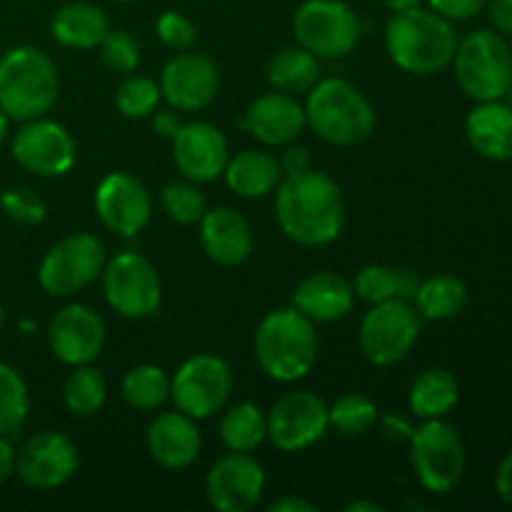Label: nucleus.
<instances>
[{"instance_id":"obj_1","label":"nucleus","mask_w":512,"mask_h":512,"mask_svg":"<svg viewBox=\"0 0 512 512\" xmlns=\"http://www.w3.org/2000/svg\"><path fill=\"white\" fill-rule=\"evenodd\" d=\"M275 218L298 245L320 248L333 243L345 225V200L338 183L318 170L285 175L275 188Z\"/></svg>"},{"instance_id":"obj_2","label":"nucleus","mask_w":512,"mask_h":512,"mask_svg":"<svg viewBox=\"0 0 512 512\" xmlns=\"http://www.w3.org/2000/svg\"><path fill=\"white\" fill-rule=\"evenodd\" d=\"M385 48L390 60L410 75H435L453 63L458 35L453 20L435 10L413 8L393 13L385 28Z\"/></svg>"},{"instance_id":"obj_3","label":"nucleus","mask_w":512,"mask_h":512,"mask_svg":"<svg viewBox=\"0 0 512 512\" xmlns=\"http://www.w3.org/2000/svg\"><path fill=\"white\" fill-rule=\"evenodd\" d=\"M315 323L298 308H278L265 315L255 333V358L263 373L278 383L303 380L318 360Z\"/></svg>"},{"instance_id":"obj_4","label":"nucleus","mask_w":512,"mask_h":512,"mask_svg":"<svg viewBox=\"0 0 512 512\" xmlns=\"http://www.w3.org/2000/svg\"><path fill=\"white\" fill-rule=\"evenodd\" d=\"M305 125L320 140L338 148L365 143L375 130V110L353 83L340 78L318 80L305 100Z\"/></svg>"},{"instance_id":"obj_5","label":"nucleus","mask_w":512,"mask_h":512,"mask_svg":"<svg viewBox=\"0 0 512 512\" xmlns=\"http://www.w3.org/2000/svg\"><path fill=\"white\" fill-rule=\"evenodd\" d=\"M60 80L55 63L33 45H15L0 58V110L10 120L43 118L55 105Z\"/></svg>"},{"instance_id":"obj_6","label":"nucleus","mask_w":512,"mask_h":512,"mask_svg":"<svg viewBox=\"0 0 512 512\" xmlns=\"http://www.w3.org/2000/svg\"><path fill=\"white\" fill-rule=\"evenodd\" d=\"M455 80L475 103L500 100L512 90V50L505 35L495 30H473L458 40L453 55Z\"/></svg>"},{"instance_id":"obj_7","label":"nucleus","mask_w":512,"mask_h":512,"mask_svg":"<svg viewBox=\"0 0 512 512\" xmlns=\"http://www.w3.org/2000/svg\"><path fill=\"white\" fill-rule=\"evenodd\" d=\"M410 460L420 485L430 493H450L465 475L463 438L443 418L425 420L410 435Z\"/></svg>"},{"instance_id":"obj_8","label":"nucleus","mask_w":512,"mask_h":512,"mask_svg":"<svg viewBox=\"0 0 512 512\" xmlns=\"http://www.w3.org/2000/svg\"><path fill=\"white\" fill-rule=\"evenodd\" d=\"M300 48L315 58H345L360 40V18L345 0H305L293 15Z\"/></svg>"},{"instance_id":"obj_9","label":"nucleus","mask_w":512,"mask_h":512,"mask_svg":"<svg viewBox=\"0 0 512 512\" xmlns=\"http://www.w3.org/2000/svg\"><path fill=\"white\" fill-rule=\"evenodd\" d=\"M420 335V315L408 300H385L370 308L360 323V350L378 368L398 365L410 355Z\"/></svg>"},{"instance_id":"obj_10","label":"nucleus","mask_w":512,"mask_h":512,"mask_svg":"<svg viewBox=\"0 0 512 512\" xmlns=\"http://www.w3.org/2000/svg\"><path fill=\"white\" fill-rule=\"evenodd\" d=\"M105 268V248L95 235L75 233L55 243L38 268L40 288L55 298H70L88 288Z\"/></svg>"},{"instance_id":"obj_11","label":"nucleus","mask_w":512,"mask_h":512,"mask_svg":"<svg viewBox=\"0 0 512 512\" xmlns=\"http://www.w3.org/2000/svg\"><path fill=\"white\" fill-rule=\"evenodd\" d=\"M233 393V373L223 358L210 353L193 355L170 380V398L180 413L193 420L213 418Z\"/></svg>"},{"instance_id":"obj_12","label":"nucleus","mask_w":512,"mask_h":512,"mask_svg":"<svg viewBox=\"0 0 512 512\" xmlns=\"http://www.w3.org/2000/svg\"><path fill=\"white\" fill-rule=\"evenodd\" d=\"M105 300L128 320H145L158 313L163 288L158 270L140 253H120L103 268Z\"/></svg>"},{"instance_id":"obj_13","label":"nucleus","mask_w":512,"mask_h":512,"mask_svg":"<svg viewBox=\"0 0 512 512\" xmlns=\"http://www.w3.org/2000/svg\"><path fill=\"white\" fill-rule=\"evenodd\" d=\"M330 428L328 405L310 390H295L275 400L268 413V438L283 453H300L318 443Z\"/></svg>"},{"instance_id":"obj_14","label":"nucleus","mask_w":512,"mask_h":512,"mask_svg":"<svg viewBox=\"0 0 512 512\" xmlns=\"http://www.w3.org/2000/svg\"><path fill=\"white\" fill-rule=\"evenodd\" d=\"M13 158L20 168L28 173L43 175V178H60L75 165V140L68 130L55 120H25L15 133Z\"/></svg>"},{"instance_id":"obj_15","label":"nucleus","mask_w":512,"mask_h":512,"mask_svg":"<svg viewBox=\"0 0 512 512\" xmlns=\"http://www.w3.org/2000/svg\"><path fill=\"white\" fill-rule=\"evenodd\" d=\"M80 468V455L73 440L55 430L33 435L15 458V473L28 488L55 490L68 483Z\"/></svg>"},{"instance_id":"obj_16","label":"nucleus","mask_w":512,"mask_h":512,"mask_svg":"<svg viewBox=\"0 0 512 512\" xmlns=\"http://www.w3.org/2000/svg\"><path fill=\"white\" fill-rule=\"evenodd\" d=\"M95 213L110 233L133 238L150 223L153 198L135 175L108 173L95 188Z\"/></svg>"},{"instance_id":"obj_17","label":"nucleus","mask_w":512,"mask_h":512,"mask_svg":"<svg viewBox=\"0 0 512 512\" xmlns=\"http://www.w3.org/2000/svg\"><path fill=\"white\" fill-rule=\"evenodd\" d=\"M265 493L263 465L248 453L223 455L205 478V498L220 512H248Z\"/></svg>"},{"instance_id":"obj_18","label":"nucleus","mask_w":512,"mask_h":512,"mask_svg":"<svg viewBox=\"0 0 512 512\" xmlns=\"http://www.w3.org/2000/svg\"><path fill=\"white\" fill-rule=\"evenodd\" d=\"M173 160L190 183H213L228 165V140L223 130L205 120L178 125L173 133Z\"/></svg>"},{"instance_id":"obj_19","label":"nucleus","mask_w":512,"mask_h":512,"mask_svg":"<svg viewBox=\"0 0 512 512\" xmlns=\"http://www.w3.org/2000/svg\"><path fill=\"white\" fill-rule=\"evenodd\" d=\"M48 343L63 365H90L105 345V325L88 305H65L55 313L48 328Z\"/></svg>"},{"instance_id":"obj_20","label":"nucleus","mask_w":512,"mask_h":512,"mask_svg":"<svg viewBox=\"0 0 512 512\" xmlns=\"http://www.w3.org/2000/svg\"><path fill=\"white\" fill-rule=\"evenodd\" d=\"M218 88V65L205 55L188 50L170 58L160 75V93L175 110H203L213 103Z\"/></svg>"},{"instance_id":"obj_21","label":"nucleus","mask_w":512,"mask_h":512,"mask_svg":"<svg viewBox=\"0 0 512 512\" xmlns=\"http://www.w3.org/2000/svg\"><path fill=\"white\" fill-rule=\"evenodd\" d=\"M243 125L263 145H290L305 128V108L288 93H265L245 110Z\"/></svg>"},{"instance_id":"obj_22","label":"nucleus","mask_w":512,"mask_h":512,"mask_svg":"<svg viewBox=\"0 0 512 512\" xmlns=\"http://www.w3.org/2000/svg\"><path fill=\"white\" fill-rule=\"evenodd\" d=\"M200 243L213 263L233 268L253 253V228L238 210L220 205L205 210L200 220Z\"/></svg>"},{"instance_id":"obj_23","label":"nucleus","mask_w":512,"mask_h":512,"mask_svg":"<svg viewBox=\"0 0 512 512\" xmlns=\"http://www.w3.org/2000/svg\"><path fill=\"white\" fill-rule=\"evenodd\" d=\"M148 453L160 468L183 470L195 463L200 453V430L195 420L185 413H163L150 423Z\"/></svg>"},{"instance_id":"obj_24","label":"nucleus","mask_w":512,"mask_h":512,"mask_svg":"<svg viewBox=\"0 0 512 512\" xmlns=\"http://www.w3.org/2000/svg\"><path fill=\"white\" fill-rule=\"evenodd\" d=\"M355 305V290L343 275L313 273L293 293V308H298L313 323H338L348 318Z\"/></svg>"},{"instance_id":"obj_25","label":"nucleus","mask_w":512,"mask_h":512,"mask_svg":"<svg viewBox=\"0 0 512 512\" xmlns=\"http://www.w3.org/2000/svg\"><path fill=\"white\" fill-rule=\"evenodd\" d=\"M465 138L485 160H512V108L500 100L478 103L465 118Z\"/></svg>"},{"instance_id":"obj_26","label":"nucleus","mask_w":512,"mask_h":512,"mask_svg":"<svg viewBox=\"0 0 512 512\" xmlns=\"http://www.w3.org/2000/svg\"><path fill=\"white\" fill-rule=\"evenodd\" d=\"M50 33L65 48L90 50L98 48L105 35L110 33V20L100 5L75 0V3L63 5L53 15V20H50Z\"/></svg>"},{"instance_id":"obj_27","label":"nucleus","mask_w":512,"mask_h":512,"mask_svg":"<svg viewBox=\"0 0 512 512\" xmlns=\"http://www.w3.org/2000/svg\"><path fill=\"white\" fill-rule=\"evenodd\" d=\"M223 175L228 188L240 198H265L280 185L283 168L280 160L265 150H243L228 160Z\"/></svg>"},{"instance_id":"obj_28","label":"nucleus","mask_w":512,"mask_h":512,"mask_svg":"<svg viewBox=\"0 0 512 512\" xmlns=\"http://www.w3.org/2000/svg\"><path fill=\"white\" fill-rule=\"evenodd\" d=\"M460 400V385L453 373L443 368L423 370L418 378L410 385L408 403L410 410L418 415L420 420H438L445 418L450 410L458 405Z\"/></svg>"},{"instance_id":"obj_29","label":"nucleus","mask_w":512,"mask_h":512,"mask_svg":"<svg viewBox=\"0 0 512 512\" xmlns=\"http://www.w3.org/2000/svg\"><path fill=\"white\" fill-rule=\"evenodd\" d=\"M268 83L280 93H308L320 78V58H315L310 50L305 48H283L270 58Z\"/></svg>"},{"instance_id":"obj_30","label":"nucleus","mask_w":512,"mask_h":512,"mask_svg":"<svg viewBox=\"0 0 512 512\" xmlns=\"http://www.w3.org/2000/svg\"><path fill=\"white\" fill-rule=\"evenodd\" d=\"M413 300L420 318L450 320L468 303V288L453 275H433L418 285Z\"/></svg>"},{"instance_id":"obj_31","label":"nucleus","mask_w":512,"mask_h":512,"mask_svg":"<svg viewBox=\"0 0 512 512\" xmlns=\"http://www.w3.org/2000/svg\"><path fill=\"white\" fill-rule=\"evenodd\" d=\"M418 285V278L410 270H393L385 268V265H365L355 275L353 290L360 300H365L370 305H378L395 298L413 300Z\"/></svg>"},{"instance_id":"obj_32","label":"nucleus","mask_w":512,"mask_h":512,"mask_svg":"<svg viewBox=\"0 0 512 512\" xmlns=\"http://www.w3.org/2000/svg\"><path fill=\"white\" fill-rule=\"evenodd\" d=\"M220 438H223L225 448L233 453H253L268 438V415L253 403L233 405L223 415Z\"/></svg>"},{"instance_id":"obj_33","label":"nucleus","mask_w":512,"mask_h":512,"mask_svg":"<svg viewBox=\"0 0 512 512\" xmlns=\"http://www.w3.org/2000/svg\"><path fill=\"white\" fill-rule=\"evenodd\" d=\"M105 378L90 365H78L73 373L65 378L63 385V400L65 408L75 418H90L98 413L105 403Z\"/></svg>"},{"instance_id":"obj_34","label":"nucleus","mask_w":512,"mask_h":512,"mask_svg":"<svg viewBox=\"0 0 512 512\" xmlns=\"http://www.w3.org/2000/svg\"><path fill=\"white\" fill-rule=\"evenodd\" d=\"M123 398L135 410H155L170 398V378L158 365H135L123 378Z\"/></svg>"},{"instance_id":"obj_35","label":"nucleus","mask_w":512,"mask_h":512,"mask_svg":"<svg viewBox=\"0 0 512 512\" xmlns=\"http://www.w3.org/2000/svg\"><path fill=\"white\" fill-rule=\"evenodd\" d=\"M330 428L345 438H360L378 425V405L365 393H348L328 408Z\"/></svg>"},{"instance_id":"obj_36","label":"nucleus","mask_w":512,"mask_h":512,"mask_svg":"<svg viewBox=\"0 0 512 512\" xmlns=\"http://www.w3.org/2000/svg\"><path fill=\"white\" fill-rule=\"evenodd\" d=\"M30 398L23 378L10 365L0 363V435L18 433L28 418Z\"/></svg>"},{"instance_id":"obj_37","label":"nucleus","mask_w":512,"mask_h":512,"mask_svg":"<svg viewBox=\"0 0 512 512\" xmlns=\"http://www.w3.org/2000/svg\"><path fill=\"white\" fill-rule=\"evenodd\" d=\"M160 98H163V93H160V85L155 80L143 78V75H130L128 80L120 83L118 93H115V105L125 118L140 120L155 113Z\"/></svg>"},{"instance_id":"obj_38","label":"nucleus","mask_w":512,"mask_h":512,"mask_svg":"<svg viewBox=\"0 0 512 512\" xmlns=\"http://www.w3.org/2000/svg\"><path fill=\"white\" fill-rule=\"evenodd\" d=\"M163 210L180 225H195L203 220L208 203L193 183H168L160 190Z\"/></svg>"},{"instance_id":"obj_39","label":"nucleus","mask_w":512,"mask_h":512,"mask_svg":"<svg viewBox=\"0 0 512 512\" xmlns=\"http://www.w3.org/2000/svg\"><path fill=\"white\" fill-rule=\"evenodd\" d=\"M98 48H100V60H103L105 68L113 70V73L130 75L138 70L140 45L135 43V38H130L125 30H110Z\"/></svg>"},{"instance_id":"obj_40","label":"nucleus","mask_w":512,"mask_h":512,"mask_svg":"<svg viewBox=\"0 0 512 512\" xmlns=\"http://www.w3.org/2000/svg\"><path fill=\"white\" fill-rule=\"evenodd\" d=\"M0 208L18 223L33 225L45 220V203L30 188H8L0 195Z\"/></svg>"},{"instance_id":"obj_41","label":"nucleus","mask_w":512,"mask_h":512,"mask_svg":"<svg viewBox=\"0 0 512 512\" xmlns=\"http://www.w3.org/2000/svg\"><path fill=\"white\" fill-rule=\"evenodd\" d=\"M155 33L163 40L168 48L173 50H190L198 40V33H195V25L190 23V18H185L183 13H175V10H165L163 15L155 23Z\"/></svg>"},{"instance_id":"obj_42","label":"nucleus","mask_w":512,"mask_h":512,"mask_svg":"<svg viewBox=\"0 0 512 512\" xmlns=\"http://www.w3.org/2000/svg\"><path fill=\"white\" fill-rule=\"evenodd\" d=\"M430 10L448 20L475 18L488 5V0H428Z\"/></svg>"},{"instance_id":"obj_43","label":"nucleus","mask_w":512,"mask_h":512,"mask_svg":"<svg viewBox=\"0 0 512 512\" xmlns=\"http://www.w3.org/2000/svg\"><path fill=\"white\" fill-rule=\"evenodd\" d=\"M488 15L495 33L512 35V0H488Z\"/></svg>"},{"instance_id":"obj_44","label":"nucleus","mask_w":512,"mask_h":512,"mask_svg":"<svg viewBox=\"0 0 512 512\" xmlns=\"http://www.w3.org/2000/svg\"><path fill=\"white\" fill-rule=\"evenodd\" d=\"M280 168H283V175H300L305 170H310V155L303 145H293L285 150L283 160H280Z\"/></svg>"},{"instance_id":"obj_45","label":"nucleus","mask_w":512,"mask_h":512,"mask_svg":"<svg viewBox=\"0 0 512 512\" xmlns=\"http://www.w3.org/2000/svg\"><path fill=\"white\" fill-rule=\"evenodd\" d=\"M380 430H383L385 438L393 440V443H403V440H410L415 428L408 420L400 418V415H385V418L380 420Z\"/></svg>"},{"instance_id":"obj_46","label":"nucleus","mask_w":512,"mask_h":512,"mask_svg":"<svg viewBox=\"0 0 512 512\" xmlns=\"http://www.w3.org/2000/svg\"><path fill=\"white\" fill-rule=\"evenodd\" d=\"M495 490H498L500 500L512 508V450L503 458L498 473H495Z\"/></svg>"},{"instance_id":"obj_47","label":"nucleus","mask_w":512,"mask_h":512,"mask_svg":"<svg viewBox=\"0 0 512 512\" xmlns=\"http://www.w3.org/2000/svg\"><path fill=\"white\" fill-rule=\"evenodd\" d=\"M315 503L300 498V495H285V498L275 500L268 505V512H315Z\"/></svg>"},{"instance_id":"obj_48","label":"nucleus","mask_w":512,"mask_h":512,"mask_svg":"<svg viewBox=\"0 0 512 512\" xmlns=\"http://www.w3.org/2000/svg\"><path fill=\"white\" fill-rule=\"evenodd\" d=\"M15 458H18V453L10 445V440H5V435H0V485L15 475Z\"/></svg>"},{"instance_id":"obj_49","label":"nucleus","mask_w":512,"mask_h":512,"mask_svg":"<svg viewBox=\"0 0 512 512\" xmlns=\"http://www.w3.org/2000/svg\"><path fill=\"white\" fill-rule=\"evenodd\" d=\"M155 128H158V133L170 135V138H173V133L178 130V120H175L170 113H163L155 118Z\"/></svg>"},{"instance_id":"obj_50","label":"nucleus","mask_w":512,"mask_h":512,"mask_svg":"<svg viewBox=\"0 0 512 512\" xmlns=\"http://www.w3.org/2000/svg\"><path fill=\"white\" fill-rule=\"evenodd\" d=\"M385 5H388L393 13H405V10L420 8V5H423V0H385Z\"/></svg>"},{"instance_id":"obj_51","label":"nucleus","mask_w":512,"mask_h":512,"mask_svg":"<svg viewBox=\"0 0 512 512\" xmlns=\"http://www.w3.org/2000/svg\"><path fill=\"white\" fill-rule=\"evenodd\" d=\"M345 512H383V505L373 503V500H355L345 508Z\"/></svg>"},{"instance_id":"obj_52","label":"nucleus","mask_w":512,"mask_h":512,"mask_svg":"<svg viewBox=\"0 0 512 512\" xmlns=\"http://www.w3.org/2000/svg\"><path fill=\"white\" fill-rule=\"evenodd\" d=\"M8 115L3 113V110H0V143H3L5 140V133H8Z\"/></svg>"},{"instance_id":"obj_53","label":"nucleus","mask_w":512,"mask_h":512,"mask_svg":"<svg viewBox=\"0 0 512 512\" xmlns=\"http://www.w3.org/2000/svg\"><path fill=\"white\" fill-rule=\"evenodd\" d=\"M3 318H5V315H3V305H0V328H3Z\"/></svg>"},{"instance_id":"obj_54","label":"nucleus","mask_w":512,"mask_h":512,"mask_svg":"<svg viewBox=\"0 0 512 512\" xmlns=\"http://www.w3.org/2000/svg\"><path fill=\"white\" fill-rule=\"evenodd\" d=\"M113 3H130V0H113Z\"/></svg>"}]
</instances>
